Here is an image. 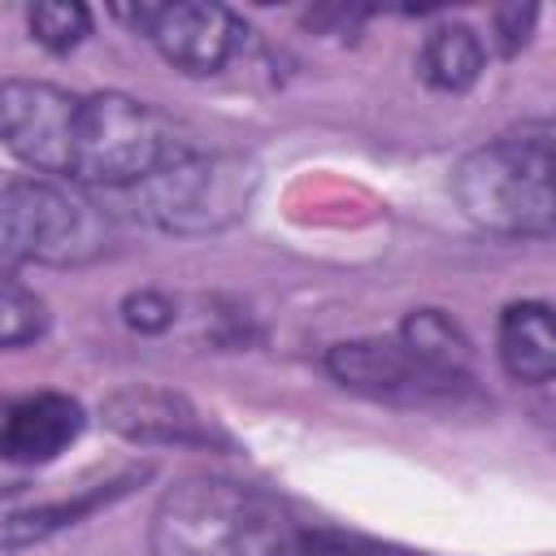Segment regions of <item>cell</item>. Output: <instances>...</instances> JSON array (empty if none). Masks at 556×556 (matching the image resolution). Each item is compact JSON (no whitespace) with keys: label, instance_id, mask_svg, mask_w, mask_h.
<instances>
[{"label":"cell","instance_id":"1","mask_svg":"<svg viewBox=\"0 0 556 556\" xmlns=\"http://www.w3.org/2000/svg\"><path fill=\"white\" fill-rule=\"evenodd\" d=\"M321 547L291 504L235 478L174 482L148 521L152 556H313Z\"/></svg>","mask_w":556,"mask_h":556},{"label":"cell","instance_id":"2","mask_svg":"<svg viewBox=\"0 0 556 556\" xmlns=\"http://www.w3.org/2000/svg\"><path fill=\"white\" fill-rule=\"evenodd\" d=\"M452 195L486 235H556V117L526 122L465 152L452 169Z\"/></svg>","mask_w":556,"mask_h":556},{"label":"cell","instance_id":"3","mask_svg":"<svg viewBox=\"0 0 556 556\" xmlns=\"http://www.w3.org/2000/svg\"><path fill=\"white\" fill-rule=\"evenodd\" d=\"M195 152V139L156 104L126 91H96L78 104L70 182L135 191Z\"/></svg>","mask_w":556,"mask_h":556},{"label":"cell","instance_id":"4","mask_svg":"<svg viewBox=\"0 0 556 556\" xmlns=\"http://www.w3.org/2000/svg\"><path fill=\"white\" fill-rule=\"evenodd\" d=\"M113 243L109 213L78 187L61 178H4L0 191V256L13 274L17 265H87Z\"/></svg>","mask_w":556,"mask_h":556},{"label":"cell","instance_id":"5","mask_svg":"<svg viewBox=\"0 0 556 556\" xmlns=\"http://www.w3.org/2000/svg\"><path fill=\"white\" fill-rule=\"evenodd\" d=\"M256 191V165L226 152H195L165 174L135 187L139 213L174 235H204L222 230L248 213Z\"/></svg>","mask_w":556,"mask_h":556},{"label":"cell","instance_id":"6","mask_svg":"<svg viewBox=\"0 0 556 556\" xmlns=\"http://www.w3.org/2000/svg\"><path fill=\"white\" fill-rule=\"evenodd\" d=\"M122 22H130L174 70L182 74H217L239 48H243V22L226 4L204 0H174V4H135L117 9Z\"/></svg>","mask_w":556,"mask_h":556},{"label":"cell","instance_id":"7","mask_svg":"<svg viewBox=\"0 0 556 556\" xmlns=\"http://www.w3.org/2000/svg\"><path fill=\"white\" fill-rule=\"evenodd\" d=\"M78 104L83 96L65 87L35 83V78H9L0 91V122H4L9 152L26 161L35 174L70 182Z\"/></svg>","mask_w":556,"mask_h":556},{"label":"cell","instance_id":"8","mask_svg":"<svg viewBox=\"0 0 556 556\" xmlns=\"http://www.w3.org/2000/svg\"><path fill=\"white\" fill-rule=\"evenodd\" d=\"M326 374L339 387L369 400H387V404H426L460 387V378H447L434 365H426L400 334L334 343L326 352Z\"/></svg>","mask_w":556,"mask_h":556},{"label":"cell","instance_id":"9","mask_svg":"<svg viewBox=\"0 0 556 556\" xmlns=\"http://www.w3.org/2000/svg\"><path fill=\"white\" fill-rule=\"evenodd\" d=\"M104 426L130 443H191V447H208L222 434L191 408V400H182L178 391L165 387H122L104 400Z\"/></svg>","mask_w":556,"mask_h":556},{"label":"cell","instance_id":"10","mask_svg":"<svg viewBox=\"0 0 556 556\" xmlns=\"http://www.w3.org/2000/svg\"><path fill=\"white\" fill-rule=\"evenodd\" d=\"M83 426H87V417H83L78 400L61 395V391H35V395H22L17 404H9L4 430H0V452L13 465H48L83 434Z\"/></svg>","mask_w":556,"mask_h":556},{"label":"cell","instance_id":"11","mask_svg":"<svg viewBox=\"0 0 556 556\" xmlns=\"http://www.w3.org/2000/svg\"><path fill=\"white\" fill-rule=\"evenodd\" d=\"M495 356L517 382H556V304L517 300L495 321Z\"/></svg>","mask_w":556,"mask_h":556},{"label":"cell","instance_id":"12","mask_svg":"<svg viewBox=\"0 0 556 556\" xmlns=\"http://www.w3.org/2000/svg\"><path fill=\"white\" fill-rule=\"evenodd\" d=\"M486 70V43L473 26L465 22H439L426 30L421 52H417V74L426 87L460 96L469 91Z\"/></svg>","mask_w":556,"mask_h":556},{"label":"cell","instance_id":"13","mask_svg":"<svg viewBox=\"0 0 556 556\" xmlns=\"http://www.w3.org/2000/svg\"><path fill=\"white\" fill-rule=\"evenodd\" d=\"M426 365H434L447 378H469V339L456 330L452 317H443L439 308H413L404 317V326L395 330Z\"/></svg>","mask_w":556,"mask_h":556},{"label":"cell","instance_id":"14","mask_svg":"<svg viewBox=\"0 0 556 556\" xmlns=\"http://www.w3.org/2000/svg\"><path fill=\"white\" fill-rule=\"evenodd\" d=\"M126 491V478L122 482H109L104 491H87V495H78V500H56V504H35V508H13L9 517H4V552H22V547H30V543H39V539H48L52 530H65V526H74L78 517H87L91 508H100V504H109L113 495H122Z\"/></svg>","mask_w":556,"mask_h":556},{"label":"cell","instance_id":"15","mask_svg":"<svg viewBox=\"0 0 556 556\" xmlns=\"http://www.w3.org/2000/svg\"><path fill=\"white\" fill-rule=\"evenodd\" d=\"M26 26L39 48L74 52L91 35V13H87V4H74V0H39L26 9Z\"/></svg>","mask_w":556,"mask_h":556},{"label":"cell","instance_id":"16","mask_svg":"<svg viewBox=\"0 0 556 556\" xmlns=\"http://www.w3.org/2000/svg\"><path fill=\"white\" fill-rule=\"evenodd\" d=\"M48 330V308L43 300L17 282V274L4 269L0 282V343L4 348H26Z\"/></svg>","mask_w":556,"mask_h":556},{"label":"cell","instance_id":"17","mask_svg":"<svg viewBox=\"0 0 556 556\" xmlns=\"http://www.w3.org/2000/svg\"><path fill=\"white\" fill-rule=\"evenodd\" d=\"M174 317H178V304L165 291H152L148 287V291H130L122 300V321L130 330H139V334H161V330L174 326Z\"/></svg>","mask_w":556,"mask_h":556},{"label":"cell","instance_id":"18","mask_svg":"<svg viewBox=\"0 0 556 556\" xmlns=\"http://www.w3.org/2000/svg\"><path fill=\"white\" fill-rule=\"evenodd\" d=\"M539 22V9L534 4H504L491 13V43L500 56H517L526 43H530V30Z\"/></svg>","mask_w":556,"mask_h":556},{"label":"cell","instance_id":"19","mask_svg":"<svg viewBox=\"0 0 556 556\" xmlns=\"http://www.w3.org/2000/svg\"><path fill=\"white\" fill-rule=\"evenodd\" d=\"M313 556H369V552H348V547H334V543H321Z\"/></svg>","mask_w":556,"mask_h":556}]
</instances>
